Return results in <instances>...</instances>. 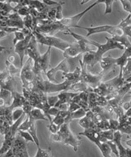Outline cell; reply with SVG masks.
<instances>
[{"label":"cell","mask_w":131,"mask_h":157,"mask_svg":"<svg viewBox=\"0 0 131 157\" xmlns=\"http://www.w3.org/2000/svg\"><path fill=\"white\" fill-rule=\"evenodd\" d=\"M69 123H65L61 126L58 132L52 134L51 139L55 142L62 143L63 145L69 146L77 152L78 147L81 144L80 136H76L71 131Z\"/></svg>","instance_id":"cell-1"},{"label":"cell","mask_w":131,"mask_h":157,"mask_svg":"<svg viewBox=\"0 0 131 157\" xmlns=\"http://www.w3.org/2000/svg\"><path fill=\"white\" fill-rule=\"evenodd\" d=\"M23 95L33 108L42 111L50 121L48 113L51 107L48 103L47 94L41 91H30L23 88Z\"/></svg>","instance_id":"cell-2"},{"label":"cell","mask_w":131,"mask_h":157,"mask_svg":"<svg viewBox=\"0 0 131 157\" xmlns=\"http://www.w3.org/2000/svg\"><path fill=\"white\" fill-rule=\"evenodd\" d=\"M72 85L67 81L63 82L55 83L51 82L48 80L44 79L43 77L36 78L35 86L36 90L41 91L46 94L61 92L67 91L69 86Z\"/></svg>","instance_id":"cell-3"},{"label":"cell","mask_w":131,"mask_h":157,"mask_svg":"<svg viewBox=\"0 0 131 157\" xmlns=\"http://www.w3.org/2000/svg\"><path fill=\"white\" fill-rule=\"evenodd\" d=\"M79 59V57L74 59L65 58L56 66L49 69L47 71L45 74L48 80L52 82L58 83L56 78L57 73L62 71V73H66L73 71L78 67L76 66V63H79L80 59Z\"/></svg>","instance_id":"cell-4"},{"label":"cell","mask_w":131,"mask_h":157,"mask_svg":"<svg viewBox=\"0 0 131 157\" xmlns=\"http://www.w3.org/2000/svg\"><path fill=\"white\" fill-rule=\"evenodd\" d=\"M32 33L38 44L48 46V47L51 48H54L63 52L72 43L60 38L55 36H47L35 31H33Z\"/></svg>","instance_id":"cell-5"},{"label":"cell","mask_w":131,"mask_h":157,"mask_svg":"<svg viewBox=\"0 0 131 157\" xmlns=\"http://www.w3.org/2000/svg\"><path fill=\"white\" fill-rule=\"evenodd\" d=\"M106 42L104 44H101L98 42L93 40V46L96 48L95 51V64L99 63L104 55L110 50L119 49L123 50L125 47L118 42L115 41L111 37H105Z\"/></svg>","instance_id":"cell-6"},{"label":"cell","mask_w":131,"mask_h":157,"mask_svg":"<svg viewBox=\"0 0 131 157\" xmlns=\"http://www.w3.org/2000/svg\"><path fill=\"white\" fill-rule=\"evenodd\" d=\"M79 65L81 70L80 81L88 85L93 89L97 87L101 84L104 75L101 72L98 74L92 73L88 70V67L84 64L81 60H79Z\"/></svg>","instance_id":"cell-7"},{"label":"cell","mask_w":131,"mask_h":157,"mask_svg":"<svg viewBox=\"0 0 131 157\" xmlns=\"http://www.w3.org/2000/svg\"><path fill=\"white\" fill-rule=\"evenodd\" d=\"M68 29L59 21H51L47 19L39 22L33 31H35L47 36H54L58 32H64Z\"/></svg>","instance_id":"cell-8"},{"label":"cell","mask_w":131,"mask_h":157,"mask_svg":"<svg viewBox=\"0 0 131 157\" xmlns=\"http://www.w3.org/2000/svg\"><path fill=\"white\" fill-rule=\"evenodd\" d=\"M99 4H102V1H95L82 12L72 16L64 17L63 19L59 22L67 29H69L72 28L77 29L79 26V22L85 15Z\"/></svg>","instance_id":"cell-9"},{"label":"cell","mask_w":131,"mask_h":157,"mask_svg":"<svg viewBox=\"0 0 131 157\" xmlns=\"http://www.w3.org/2000/svg\"><path fill=\"white\" fill-rule=\"evenodd\" d=\"M32 62L31 59L28 58L21 68L20 77L23 88H27L29 85L33 83L35 79L36 75L33 71Z\"/></svg>","instance_id":"cell-10"},{"label":"cell","mask_w":131,"mask_h":157,"mask_svg":"<svg viewBox=\"0 0 131 157\" xmlns=\"http://www.w3.org/2000/svg\"><path fill=\"white\" fill-rule=\"evenodd\" d=\"M51 48L48 47L47 50L43 54L40 55L38 59L33 63V68L36 75L46 74L49 70L51 61Z\"/></svg>","instance_id":"cell-11"},{"label":"cell","mask_w":131,"mask_h":157,"mask_svg":"<svg viewBox=\"0 0 131 157\" xmlns=\"http://www.w3.org/2000/svg\"><path fill=\"white\" fill-rule=\"evenodd\" d=\"M33 36V33L28 35L26 36L24 40L18 42L15 45V52L19 56L21 68L23 66L24 59L26 55V49Z\"/></svg>","instance_id":"cell-12"},{"label":"cell","mask_w":131,"mask_h":157,"mask_svg":"<svg viewBox=\"0 0 131 157\" xmlns=\"http://www.w3.org/2000/svg\"><path fill=\"white\" fill-rule=\"evenodd\" d=\"M114 26L109 25H100L96 26H90V27H86V26H78L77 29H80L86 31L87 32L86 37H88L93 35L99 34L102 33H107L111 35L113 30Z\"/></svg>","instance_id":"cell-13"},{"label":"cell","mask_w":131,"mask_h":157,"mask_svg":"<svg viewBox=\"0 0 131 157\" xmlns=\"http://www.w3.org/2000/svg\"><path fill=\"white\" fill-rule=\"evenodd\" d=\"M38 44L35 37L33 36L26 49V55L31 59L33 63L37 61L41 55L39 51Z\"/></svg>","instance_id":"cell-14"},{"label":"cell","mask_w":131,"mask_h":157,"mask_svg":"<svg viewBox=\"0 0 131 157\" xmlns=\"http://www.w3.org/2000/svg\"><path fill=\"white\" fill-rule=\"evenodd\" d=\"M107 100L104 97L100 96L93 92H90L88 96L89 109L90 110L96 106L104 107L108 105Z\"/></svg>","instance_id":"cell-15"},{"label":"cell","mask_w":131,"mask_h":157,"mask_svg":"<svg viewBox=\"0 0 131 157\" xmlns=\"http://www.w3.org/2000/svg\"><path fill=\"white\" fill-rule=\"evenodd\" d=\"M79 124L84 130L92 128L100 130L96 125L94 114L90 110L86 112V115L80 119Z\"/></svg>","instance_id":"cell-16"},{"label":"cell","mask_w":131,"mask_h":157,"mask_svg":"<svg viewBox=\"0 0 131 157\" xmlns=\"http://www.w3.org/2000/svg\"><path fill=\"white\" fill-rule=\"evenodd\" d=\"M63 53L65 58L70 59L77 58L83 54V50L76 42L71 43Z\"/></svg>","instance_id":"cell-17"},{"label":"cell","mask_w":131,"mask_h":157,"mask_svg":"<svg viewBox=\"0 0 131 157\" xmlns=\"http://www.w3.org/2000/svg\"><path fill=\"white\" fill-rule=\"evenodd\" d=\"M8 17V20L6 21L8 27L17 28L21 30L24 28L23 19L17 12L9 14Z\"/></svg>","instance_id":"cell-18"},{"label":"cell","mask_w":131,"mask_h":157,"mask_svg":"<svg viewBox=\"0 0 131 157\" xmlns=\"http://www.w3.org/2000/svg\"><path fill=\"white\" fill-rule=\"evenodd\" d=\"M88 92L79 93L73 98L72 102L77 104L86 112L90 110L89 108Z\"/></svg>","instance_id":"cell-19"},{"label":"cell","mask_w":131,"mask_h":157,"mask_svg":"<svg viewBox=\"0 0 131 157\" xmlns=\"http://www.w3.org/2000/svg\"><path fill=\"white\" fill-rule=\"evenodd\" d=\"M79 93L69 92V91H63L60 92L58 95V101L54 107H58L61 105L66 104L70 103L72 102L73 98Z\"/></svg>","instance_id":"cell-20"},{"label":"cell","mask_w":131,"mask_h":157,"mask_svg":"<svg viewBox=\"0 0 131 157\" xmlns=\"http://www.w3.org/2000/svg\"><path fill=\"white\" fill-rule=\"evenodd\" d=\"M81 70L80 67H77L73 71L62 73V78L72 85L80 81Z\"/></svg>","instance_id":"cell-21"},{"label":"cell","mask_w":131,"mask_h":157,"mask_svg":"<svg viewBox=\"0 0 131 157\" xmlns=\"http://www.w3.org/2000/svg\"><path fill=\"white\" fill-rule=\"evenodd\" d=\"M93 89L86 84L84 83L81 81H79L76 83L71 85L67 91L74 92V93H79L81 92H86L90 93L93 92Z\"/></svg>","instance_id":"cell-22"},{"label":"cell","mask_w":131,"mask_h":157,"mask_svg":"<svg viewBox=\"0 0 131 157\" xmlns=\"http://www.w3.org/2000/svg\"><path fill=\"white\" fill-rule=\"evenodd\" d=\"M13 99L10 106H8L11 110L17 108H22L24 104L26 101V99L23 95H22L17 91L12 93Z\"/></svg>","instance_id":"cell-23"},{"label":"cell","mask_w":131,"mask_h":157,"mask_svg":"<svg viewBox=\"0 0 131 157\" xmlns=\"http://www.w3.org/2000/svg\"><path fill=\"white\" fill-rule=\"evenodd\" d=\"M121 133L119 131H117L114 132L113 140H112L115 143L118 148L119 157H126V148L122 145L121 143Z\"/></svg>","instance_id":"cell-24"},{"label":"cell","mask_w":131,"mask_h":157,"mask_svg":"<svg viewBox=\"0 0 131 157\" xmlns=\"http://www.w3.org/2000/svg\"><path fill=\"white\" fill-rule=\"evenodd\" d=\"M26 116L36 121L37 120L49 121L42 111L37 108H33L30 113Z\"/></svg>","instance_id":"cell-25"},{"label":"cell","mask_w":131,"mask_h":157,"mask_svg":"<svg viewBox=\"0 0 131 157\" xmlns=\"http://www.w3.org/2000/svg\"><path fill=\"white\" fill-rule=\"evenodd\" d=\"M87 52L83 54L81 61L88 67H93L96 65L95 59V51Z\"/></svg>","instance_id":"cell-26"},{"label":"cell","mask_w":131,"mask_h":157,"mask_svg":"<svg viewBox=\"0 0 131 157\" xmlns=\"http://www.w3.org/2000/svg\"><path fill=\"white\" fill-rule=\"evenodd\" d=\"M86 111L82 108L73 113H69L65 119V123L69 124L73 120L81 119L86 115Z\"/></svg>","instance_id":"cell-27"},{"label":"cell","mask_w":131,"mask_h":157,"mask_svg":"<svg viewBox=\"0 0 131 157\" xmlns=\"http://www.w3.org/2000/svg\"><path fill=\"white\" fill-rule=\"evenodd\" d=\"M69 113L68 111H60L58 114L53 119L51 122L54 123L59 128L62 124H65V119Z\"/></svg>","instance_id":"cell-28"},{"label":"cell","mask_w":131,"mask_h":157,"mask_svg":"<svg viewBox=\"0 0 131 157\" xmlns=\"http://www.w3.org/2000/svg\"><path fill=\"white\" fill-rule=\"evenodd\" d=\"M10 1H0V14L8 16L11 11L15 12V9L11 5Z\"/></svg>","instance_id":"cell-29"},{"label":"cell","mask_w":131,"mask_h":157,"mask_svg":"<svg viewBox=\"0 0 131 157\" xmlns=\"http://www.w3.org/2000/svg\"><path fill=\"white\" fill-rule=\"evenodd\" d=\"M29 118L30 120V125H29L27 131L30 133L32 137L34 140L35 144L37 145V147H40L39 141L38 137H37V130H36V121L32 120L30 117Z\"/></svg>","instance_id":"cell-30"},{"label":"cell","mask_w":131,"mask_h":157,"mask_svg":"<svg viewBox=\"0 0 131 157\" xmlns=\"http://www.w3.org/2000/svg\"><path fill=\"white\" fill-rule=\"evenodd\" d=\"M13 140L4 139V141L0 148V155H5L12 148Z\"/></svg>","instance_id":"cell-31"},{"label":"cell","mask_w":131,"mask_h":157,"mask_svg":"<svg viewBox=\"0 0 131 157\" xmlns=\"http://www.w3.org/2000/svg\"><path fill=\"white\" fill-rule=\"evenodd\" d=\"M6 69L11 76L15 77L19 72L20 73L21 68H17L15 66L8 61H6Z\"/></svg>","instance_id":"cell-32"},{"label":"cell","mask_w":131,"mask_h":157,"mask_svg":"<svg viewBox=\"0 0 131 157\" xmlns=\"http://www.w3.org/2000/svg\"><path fill=\"white\" fill-rule=\"evenodd\" d=\"M34 157H53L51 149H43L37 147V152Z\"/></svg>","instance_id":"cell-33"},{"label":"cell","mask_w":131,"mask_h":157,"mask_svg":"<svg viewBox=\"0 0 131 157\" xmlns=\"http://www.w3.org/2000/svg\"><path fill=\"white\" fill-rule=\"evenodd\" d=\"M17 133L26 143L31 142L35 143L32 137L28 132L19 130Z\"/></svg>","instance_id":"cell-34"},{"label":"cell","mask_w":131,"mask_h":157,"mask_svg":"<svg viewBox=\"0 0 131 157\" xmlns=\"http://www.w3.org/2000/svg\"><path fill=\"white\" fill-rule=\"evenodd\" d=\"M24 27L26 28L33 32V24L32 18L30 15L24 17L23 19Z\"/></svg>","instance_id":"cell-35"},{"label":"cell","mask_w":131,"mask_h":157,"mask_svg":"<svg viewBox=\"0 0 131 157\" xmlns=\"http://www.w3.org/2000/svg\"><path fill=\"white\" fill-rule=\"evenodd\" d=\"M115 2V1H103V0L102 4H104L105 5V8L104 11V14L108 15L110 14L112 12L113 5L114 2Z\"/></svg>","instance_id":"cell-36"},{"label":"cell","mask_w":131,"mask_h":157,"mask_svg":"<svg viewBox=\"0 0 131 157\" xmlns=\"http://www.w3.org/2000/svg\"><path fill=\"white\" fill-rule=\"evenodd\" d=\"M24 113L22 108H17L12 111V119L13 122L19 120Z\"/></svg>","instance_id":"cell-37"},{"label":"cell","mask_w":131,"mask_h":157,"mask_svg":"<svg viewBox=\"0 0 131 157\" xmlns=\"http://www.w3.org/2000/svg\"><path fill=\"white\" fill-rule=\"evenodd\" d=\"M64 4H61L57 6L56 11V21H60L64 18L62 13V6Z\"/></svg>","instance_id":"cell-38"},{"label":"cell","mask_w":131,"mask_h":157,"mask_svg":"<svg viewBox=\"0 0 131 157\" xmlns=\"http://www.w3.org/2000/svg\"><path fill=\"white\" fill-rule=\"evenodd\" d=\"M19 31L14 33L15 34V37L13 39V44L14 45L20 41L24 40L26 36L24 34V33L21 31Z\"/></svg>","instance_id":"cell-39"},{"label":"cell","mask_w":131,"mask_h":157,"mask_svg":"<svg viewBox=\"0 0 131 157\" xmlns=\"http://www.w3.org/2000/svg\"><path fill=\"white\" fill-rule=\"evenodd\" d=\"M121 5L124 10L129 13V14H131V2L129 1H120Z\"/></svg>","instance_id":"cell-40"},{"label":"cell","mask_w":131,"mask_h":157,"mask_svg":"<svg viewBox=\"0 0 131 157\" xmlns=\"http://www.w3.org/2000/svg\"><path fill=\"white\" fill-rule=\"evenodd\" d=\"M30 8L29 6H27L18 10L17 13L20 16L26 17L30 15Z\"/></svg>","instance_id":"cell-41"},{"label":"cell","mask_w":131,"mask_h":157,"mask_svg":"<svg viewBox=\"0 0 131 157\" xmlns=\"http://www.w3.org/2000/svg\"><path fill=\"white\" fill-rule=\"evenodd\" d=\"M107 144L109 146L111 150V152L116 155L117 157H119V154L116 145L112 141H107Z\"/></svg>","instance_id":"cell-42"},{"label":"cell","mask_w":131,"mask_h":157,"mask_svg":"<svg viewBox=\"0 0 131 157\" xmlns=\"http://www.w3.org/2000/svg\"><path fill=\"white\" fill-rule=\"evenodd\" d=\"M58 101V96H48V101L50 107H54Z\"/></svg>","instance_id":"cell-43"},{"label":"cell","mask_w":131,"mask_h":157,"mask_svg":"<svg viewBox=\"0 0 131 157\" xmlns=\"http://www.w3.org/2000/svg\"><path fill=\"white\" fill-rule=\"evenodd\" d=\"M47 127L48 128L50 132H51L52 134H55L58 132L59 129L58 126L52 122L50 123V124H49Z\"/></svg>","instance_id":"cell-44"},{"label":"cell","mask_w":131,"mask_h":157,"mask_svg":"<svg viewBox=\"0 0 131 157\" xmlns=\"http://www.w3.org/2000/svg\"><path fill=\"white\" fill-rule=\"evenodd\" d=\"M80 107L78 105L73 102H71L69 105V108H68V111L69 113H73L76 111L78 110L79 109H80Z\"/></svg>","instance_id":"cell-45"},{"label":"cell","mask_w":131,"mask_h":157,"mask_svg":"<svg viewBox=\"0 0 131 157\" xmlns=\"http://www.w3.org/2000/svg\"><path fill=\"white\" fill-rule=\"evenodd\" d=\"M0 29L6 32L8 34V33H15V32L21 30V29H17V28L8 27V26L5 28H0Z\"/></svg>","instance_id":"cell-46"},{"label":"cell","mask_w":131,"mask_h":157,"mask_svg":"<svg viewBox=\"0 0 131 157\" xmlns=\"http://www.w3.org/2000/svg\"><path fill=\"white\" fill-rule=\"evenodd\" d=\"M8 33H6V32L0 29V39L6 37V36H8Z\"/></svg>","instance_id":"cell-47"},{"label":"cell","mask_w":131,"mask_h":157,"mask_svg":"<svg viewBox=\"0 0 131 157\" xmlns=\"http://www.w3.org/2000/svg\"><path fill=\"white\" fill-rule=\"evenodd\" d=\"M126 157H131V149L130 148H126Z\"/></svg>","instance_id":"cell-48"},{"label":"cell","mask_w":131,"mask_h":157,"mask_svg":"<svg viewBox=\"0 0 131 157\" xmlns=\"http://www.w3.org/2000/svg\"><path fill=\"white\" fill-rule=\"evenodd\" d=\"M126 144L129 147H131V140H128L126 141Z\"/></svg>","instance_id":"cell-49"},{"label":"cell","mask_w":131,"mask_h":157,"mask_svg":"<svg viewBox=\"0 0 131 157\" xmlns=\"http://www.w3.org/2000/svg\"><path fill=\"white\" fill-rule=\"evenodd\" d=\"M6 48L4 46L0 45V54L2 52L3 50H5Z\"/></svg>","instance_id":"cell-50"},{"label":"cell","mask_w":131,"mask_h":157,"mask_svg":"<svg viewBox=\"0 0 131 157\" xmlns=\"http://www.w3.org/2000/svg\"><path fill=\"white\" fill-rule=\"evenodd\" d=\"M1 71H0V74H1Z\"/></svg>","instance_id":"cell-51"},{"label":"cell","mask_w":131,"mask_h":157,"mask_svg":"<svg viewBox=\"0 0 131 157\" xmlns=\"http://www.w3.org/2000/svg\"><path fill=\"white\" fill-rule=\"evenodd\" d=\"M0 92H1V89H0Z\"/></svg>","instance_id":"cell-52"},{"label":"cell","mask_w":131,"mask_h":157,"mask_svg":"<svg viewBox=\"0 0 131 157\" xmlns=\"http://www.w3.org/2000/svg\"></svg>","instance_id":"cell-53"}]
</instances>
